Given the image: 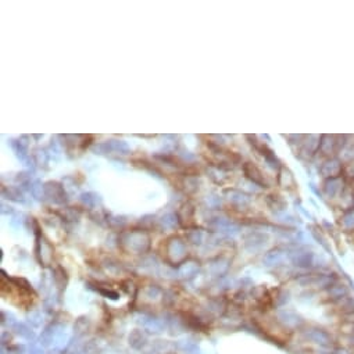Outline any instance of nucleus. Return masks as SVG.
<instances>
[{
	"label": "nucleus",
	"mask_w": 354,
	"mask_h": 354,
	"mask_svg": "<svg viewBox=\"0 0 354 354\" xmlns=\"http://www.w3.org/2000/svg\"><path fill=\"white\" fill-rule=\"evenodd\" d=\"M321 172L326 179L329 178H338L343 175V162L338 160V158H328L326 161L322 164Z\"/></svg>",
	"instance_id": "1"
},
{
	"label": "nucleus",
	"mask_w": 354,
	"mask_h": 354,
	"mask_svg": "<svg viewBox=\"0 0 354 354\" xmlns=\"http://www.w3.org/2000/svg\"><path fill=\"white\" fill-rule=\"evenodd\" d=\"M344 187H346V185H344V181L342 177L329 178L324 183V192L329 199H334V197L340 196V193L343 192Z\"/></svg>",
	"instance_id": "2"
},
{
	"label": "nucleus",
	"mask_w": 354,
	"mask_h": 354,
	"mask_svg": "<svg viewBox=\"0 0 354 354\" xmlns=\"http://www.w3.org/2000/svg\"><path fill=\"white\" fill-rule=\"evenodd\" d=\"M340 206H342V210L346 211H350L354 208V192L353 189L349 186H346L343 189V192L340 193Z\"/></svg>",
	"instance_id": "3"
},
{
	"label": "nucleus",
	"mask_w": 354,
	"mask_h": 354,
	"mask_svg": "<svg viewBox=\"0 0 354 354\" xmlns=\"http://www.w3.org/2000/svg\"><path fill=\"white\" fill-rule=\"evenodd\" d=\"M320 149H321V152L324 153V154L331 156L332 153L336 152V149H338V142L335 140L334 136H322V138H321Z\"/></svg>",
	"instance_id": "4"
},
{
	"label": "nucleus",
	"mask_w": 354,
	"mask_h": 354,
	"mask_svg": "<svg viewBox=\"0 0 354 354\" xmlns=\"http://www.w3.org/2000/svg\"><path fill=\"white\" fill-rule=\"evenodd\" d=\"M340 228L344 232H354V208L346 211L340 218Z\"/></svg>",
	"instance_id": "5"
},
{
	"label": "nucleus",
	"mask_w": 354,
	"mask_h": 354,
	"mask_svg": "<svg viewBox=\"0 0 354 354\" xmlns=\"http://www.w3.org/2000/svg\"><path fill=\"white\" fill-rule=\"evenodd\" d=\"M329 295L336 300H342L347 296V289L344 285H332L329 288Z\"/></svg>",
	"instance_id": "6"
},
{
	"label": "nucleus",
	"mask_w": 354,
	"mask_h": 354,
	"mask_svg": "<svg viewBox=\"0 0 354 354\" xmlns=\"http://www.w3.org/2000/svg\"><path fill=\"white\" fill-rule=\"evenodd\" d=\"M343 175L349 179H354V158L347 162H343Z\"/></svg>",
	"instance_id": "7"
}]
</instances>
